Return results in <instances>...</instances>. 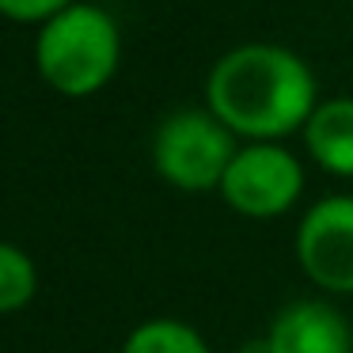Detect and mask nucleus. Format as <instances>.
I'll return each instance as SVG.
<instances>
[{
	"instance_id": "f257e3e1",
	"label": "nucleus",
	"mask_w": 353,
	"mask_h": 353,
	"mask_svg": "<svg viewBox=\"0 0 353 353\" xmlns=\"http://www.w3.org/2000/svg\"><path fill=\"white\" fill-rule=\"evenodd\" d=\"M205 107L247 141H281L304 130L319 107V84L304 57L270 42L236 46L209 69Z\"/></svg>"
},
{
	"instance_id": "f03ea898",
	"label": "nucleus",
	"mask_w": 353,
	"mask_h": 353,
	"mask_svg": "<svg viewBox=\"0 0 353 353\" xmlns=\"http://www.w3.org/2000/svg\"><path fill=\"white\" fill-rule=\"evenodd\" d=\"M122 61V34L110 12L99 4H65L39 23L34 69L65 99H88L103 92Z\"/></svg>"
},
{
	"instance_id": "7ed1b4c3",
	"label": "nucleus",
	"mask_w": 353,
	"mask_h": 353,
	"mask_svg": "<svg viewBox=\"0 0 353 353\" xmlns=\"http://www.w3.org/2000/svg\"><path fill=\"white\" fill-rule=\"evenodd\" d=\"M236 133L209 107H186L160 122L152 137V168L168 186L186 194L221 190V179L236 156Z\"/></svg>"
},
{
	"instance_id": "20e7f679",
	"label": "nucleus",
	"mask_w": 353,
	"mask_h": 353,
	"mask_svg": "<svg viewBox=\"0 0 353 353\" xmlns=\"http://www.w3.org/2000/svg\"><path fill=\"white\" fill-rule=\"evenodd\" d=\"M304 190V168L277 141H251L236 148L228 171L221 179V194L239 216L274 221L289 213Z\"/></svg>"
},
{
	"instance_id": "39448f33",
	"label": "nucleus",
	"mask_w": 353,
	"mask_h": 353,
	"mask_svg": "<svg viewBox=\"0 0 353 353\" xmlns=\"http://www.w3.org/2000/svg\"><path fill=\"white\" fill-rule=\"evenodd\" d=\"M296 262L312 285L334 296L353 292V198L330 194L296 224Z\"/></svg>"
},
{
	"instance_id": "423d86ee",
	"label": "nucleus",
	"mask_w": 353,
	"mask_h": 353,
	"mask_svg": "<svg viewBox=\"0 0 353 353\" xmlns=\"http://www.w3.org/2000/svg\"><path fill=\"white\" fill-rule=\"evenodd\" d=\"M262 353H353V334L334 304L292 300L274 315Z\"/></svg>"
},
{
	"instance_id": "0eeeda50",
	"label": "nucleus",
	"mask_w": 353,
	"mask_h": 353,
	"mask_svg": "<svg viewBox=\"0 0 353 353\" xmlns=\"http://www.w3.org/2000/svg\"><path fill=\"white\" fill-rule=\"evenodd\" d=\"M300 133H304L307 156L327 175L353 179V95L323 99Z\"/></svg>"
},
{
	"instance_id": "6e6552de",
	"label": "nucleus",
	"mask_w": 353,
	"mask_h": 353,
	"mask_svg": "<svg viewBox=\"0 0 353 353\" xmlns=\"http://www.w3.org/2000/svg\"><path fill=\"white\" fill-rule=\"evenodd\" d=\"M122 353H209V345L201 330L183 319H148L125 334Z\"/></svg>"
},
{
	"instance_id": "1a4fd4ad",
	"label": "nucleus",
	"mask_w": 353,
	"mask_h": 353,
	"mask_svg": "<svg viewBox=\"0 0 353 353\" xmlns=\"http://www.w3.org/2000/svg\"><path fill=\"white\" fill-rule=\"evenodd\" d=\"M39 296V266L16 243L0 239V315L23 312Z\"/></svg>"
},
{
	"instance_id": "9d476101",
	"label": "nucleus",
	"mask_w": 353,
	"mask_h": 353,
	"mask_svg": "<svg viewBox=\"0 0 353 353\" xmlns=\"http://www.w3.org/2000/svg\"><path fill=\"white\" fill-rule=\"evenodd\" d=\"M65 4H72V0H0V16L12 23H46Z\"/></svg>"
}]
</instances>
